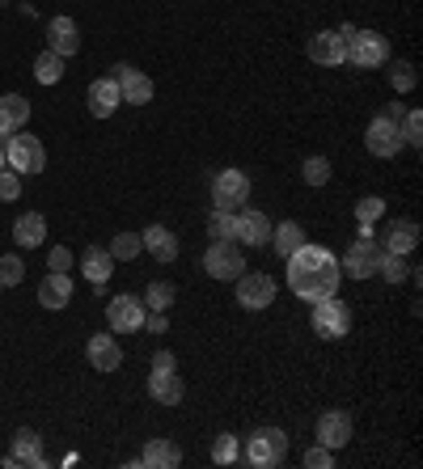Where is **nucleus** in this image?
I'll return each mask as SVG.
<instances>
[{
	"mask_svg": "<svg viewBox=\"0 0 423 469\" xmlns=\"http://www.w3.org/2000/svg\"><path fill=\"white\" fill-rule=\"evenodd\" d=\"M288 288L301 296V301H326V296H338V284H343V271H338V258L326 246H296L288 258Z\"/></svg>",
	"mask_w": 423,
	"mask_h": 469,
	"instance_id": "f257e3e1",
	"label": "nucleus"
},
{
	"mask_svg": "<svg viewBox=\"0 0 423 469\" xmlns=\"http://www.w3.org/2000/svg\"><path fill=\"white\" fill-rule=\"evenodd\" d=\"M377 263H381V241H377V233H373V224H360L352 249H347L343 263H338V271L352 279H373L377 275Z\"/></svg>",
	"mask_w": 423,
	"mask_h": 469,
	"instance_id": "f03ea898",
	"label": "nucleus"
},
{
	"mask_svg": "<svg viewBox=\"0 0 423 469\" xmlns=\"http://www.w3.org/2000/svg\"><path fill=\"white\" fill-rule=\"evenodd\" d=\"M313 334L318 338H326V343H338V338H347L356 326L352 318V304H343L338 296H326V301L313 304Z\"/></svg>",
	"mask_w": 423,
	"mask_h": 469,
	"instance_id": "7ed1b4c3",
	"label": "nucleus"
},
{
	"mask_svg": "<svg viewBox=\"0 0 423 469\" xmlns=\"http://www.w3.org/2000/svg\"><path fill=\"white\" fill-rule=\"evenodd\" d=\"M284 456H288V436L280 428H258L250 431V440H246V461L254 469H275L284 465Z\"/></svg>",
	"mask_w": 423,
	"mask_h": 469,
	"instance_id": "20e7f679",
	"label": "nucleus"
},
{
	"mask_svg": "<svg viewBox=\"0 0 423 469\" xmlns=\"http://www.w3.org/2000/svg\"><path fill=\"white\" fill-rule=\"evenodd\" d=\"M347 64L352 68H381L390 64V39L377 30H352L347 34Z\"/></svg>",
	"mask_w": 423,
	"mask_h": 469,
	"instance_id": "39448f33",
	"label": "nucleus"
},
{
	"mask_svg": "<svg viewBox=\"0 0 423 469\" xmlns=\"http://www.w3.org/2000/svg\"><path fill=\"white\" fill-rule=\"evenodd\" d=\"M4 166L17 169V174H42L47 169V149H42L39 136H4Z\"/></svg>",
	"mask_w": 423,
	"mask_h": 469,
	"instance_id": "423d86ee",
	"label": "nucleus"
},
{
	"mask_svg": "<svg viewBox=\"0 0 423 469\" xmlns=\"http://www.w3.org/2000/svg\"><path fill=\"white\" fill-rule=\"evenodd\" d=\"M203 271H208L212 279H238L241 271H246V254H241V246L229 237V241H212L208 254H203Z\"/></svg>",
	"mask_w": 423,
	"mask_h": 469,
	"instance_id": "0eeeda50",
	"label": "nucleus"
},
{
	"mask_svg": "<svg viewBox=\"0 0 423 469\" xmlns=\"http://www.w3.org/2000/svg\"><path fill=\"white\" fill-rule=\"evenodd\" d=\"M275 279L267 275V271H241L238 275V304L241 309H250V313H258V309H267V304H275Z\"/></svg>",
	"mask_w": 423,
	"mask_h": 469,
	"instance_id": "6e6552de",
	"label": "nucleus"
},
{
	"mask_svg": "<svg viewBox=\"0 0 423 469\" xmlns=\"http://www.w3.org/2000/svg\"><path fill=\"white\" fill-rule=\"evenodd\" d=\"M250 199V178L241 174V169H220L216 178H212V203L225 207V212H238L246 207Z\"/></svg>",
	"mask_w": 423,
	"mask_h": 469,
	"instance_id": "1a4fd4ad",
	"label": "nucleus"
},
{
	"mask_svg": "<svg viewBox=\"0 0 423 469\" xmlns=\"http://www.w3.org/2000/svg\"><path fill=\"white\" fill-rule=\"evenodd\" d=\"M144 301L140 296H131V292H123V296H114L111 304H106V321H111L114 334H136L144 326Z\"/></svg>",
	"mask_w": 423,
	"mask_h": 469,
	"instance_id": "9d476101",
	"label": "nucleus"
},
{
	"mask_svg": "<svg viewBox=\"0 0 423 469\" xmlns=\"http://www.w3.org/2000/svg\"><path fill=\"white\" fill-rule=\"evenodd\" d=\"M305 56L318 68H338V64H347V39L338 30H318L310 39V47H305Z\"/></svg>",
	"mask_w": 423,
	"mask_h": 469,
	"instance_id": "9b49d317",
	"label": "nucleus"
},
{
	"mask_svg": "<svg viewBox=\"0 0 423 469\" xmlns=\"http://www.w3.org/2000/svg\"><path fill=\"white\" fill-rule=\"evenodd\" d=\"M114 85H119V97H123L127 106H148L153 102V77L140 68H131V64H119L111 72Z\"/></svg>",
	"mask_w": 423,
	"mask_h": 469,
	"instance_id": "f8f14e48",
	"label": "nucleus"
},
{
	"mask_svg": "<svg viewBox=\"0 0 423 469\" xmlns=\"http://www.w3.org/2000/svg\"><path fill=\"white\" fill-rule=\"evenodd\" d=\"M364 149L373 152V157H381V161H390V157H398V149H402V131H398L394 119H385V114H377V119L368 123V131H364Z\"/></svg>",
	"mask_w": 423,
	"mask_h": 469,
	"instance_id": "ddd939ff",
	"label": "nucleus"
},
{
	"mask_svg": "<svg viewBox=\"0 0 423 469\" xmlns=\"http://www.w3.org/2000/svg\"><path fill=\"white\" fill-rule=\"evenodd\" d=\"M233 241L238 246H263V241H271V221L258 207H238L233 212Z\"/></svg>",
	"mask_w": 423,
	"mask_h": 469,
	"instance_id": "4468645a",
	"label": "nucleus"
},
{
	"mask_svg": "<svg viewBox=\"0 0 423 469\" xmlns=\"http://www.w3.org/2000/svg\"><path fill=\"white\" fill-rule=\"evenodd\" d=\"M85 356H89V364H94V373H119V364H123V347H119L114 334H89Z\"/></svg>",
	"mask_w": 423,
	"mask_h": 469,
	"instance_id": "2eb2a0df",
	"label": "nucleus"
},
{
	"mask_svg": "<svg viewBox=\"0 0 423 469\" xmlns=\"http://www.w3.org/2000/svg\"><path fill=\"white\" fill-rule=\"evenodd\" d=\"M313 436H318L322 448L338 453L343 444L352 440V414H347V410H326L322 419H318V431H313Z\"/></svg>",
	"mask_w": 423,
	"mask_h": 469,
	"instance_id": "dca6fc26",
	"label": "nucleus"
},
{
	"mask_svg": "<svg viewBox=\"0 0 423 469\" xmlns=\"http://www.w3.org/2000/svg\"><path fill=\"white\" fill-rule=\"evenodd\" d=\"M47 51H56V56H76L81 51V30L72 17H51L47 22Z\"/></svg>",
	"mask_w": 423,
	"mask_h": 469,
	"instance_id": "f3484780",
	"label": "nucleus"
},
{
	"mask_svg": "<svg viewBox=\"0 0 423 469\" xmlns=\"http://www.w3.org/2000/svg\"><path fill=\"white\" fill-rule=\"evenodd\" d=\"M415 246H419V224L415 221H390L385 224V233H381V249H385V254H402V258H407Z\"/></svg>",
	"mask_w": 423,
	"mask_h": 469,
	"instance_id": "a211bd4d",
	"label": "nucleus"
},
{
	"mask_svg": "<svg viewBox=\"0 0 423 469\" xmlns=\"http://www.w3.org/2000/svg\"><path fill=\"white\" fill-rule=\"evenodd\" d=\"M119 106H123V97H119L114 77H98V81L89 85V114H94V119H111Z\"/></svg>",
	"mask_w": 423,
	"mask_h": 469,
	"instance_id": "6ab92c4d",
	"label": "nucleus"
},
{
	"mask_svg": "<svg viewBox=\"0 0 423 469\" xmlns=\"http://www.w3.org/2000/svg\"><path fill=\"white\" fill-rule=\"evenodd\" d=\"M72 301V279L68 271H47L39 284V304L42 309H64Z\"/></svg>",
	"mask_w": 423,
	"mask_h": 469,
	"instance_id": "aec40b11",
	"label": "nucleus"
},
{
	"mask_svg": "<svg viewBox=\"0 0 423 469\" xmlns=\"http://www.w3.org/2000/svg\"><path fill=\"white\" fill-rule=\"evenodd\" d=\"M81 275L94 284V288H106V279L114 275V258H111V249H102V246H89L81 254Z\"/></svg>",
	"mask_w": 423,
	"mask_h": 469,
	"instance_id": "412c9836",
	"label": "nucleus"
},
{
	"mask_svg": "<svg viewBox=\"0 0 423 469\" xmlns=\"http://www.w3.org/2000/svg\"><path fill=\"white\" fill-rule=\"evenodd\" d=\"M30 123V102L22 94H4L0 97V136H14V131H26Z\"/></svg>",
	"mask_w": 423,
	"mask_h": 469,
	"instance_id": "4be33fe9",
	"label": "nucleus"
},
{
	"mask_svg": "<svg viewBox=\"0 0 423 469\" xmlns=\"http://www.w3.org/2000/svg\"><path fill=\"white\" fill-rule=\"evenodd\" d=\"M148 398L161 401V406H178V401L186 398V385L178 373H148Z\"/></svg>",
	"mask_w": 423,
	"mask_h": 469,
	"instance_id": "5701e85b",
	"label": "nucleus"
},
{
	"mask_svg": "<svg viewBox=\"0 0 423 469\" xmlns=\"http://www.w3.org/2000/svg\"><path fill=\"white\" fill-rule=\"evenodd\" d=\"M140 241L157 263H174V258H178V237L169 233L166 224H148V229L140 233Z\"/></svg>",
	"mask_w": 423,
	"mask_h": 469,
	"instance_id": "b1692460",
	"label": "nucleus"
},
{
	"mask_svg": "<svg viewBox=\"0 0 423 469\" xmlns=\"http://www.w3.org/2000/svg\"><path fill=\"white\" fill-rule=\"evenodd\" d=\"M140 465L144 469H178L183 465V448L174 440H148L140 453Z\"/></svg>",
	"mask_w": 423,
	"mask_h": 469,
	"instance_id": "393cba45",
	"label": "nucleus"
},
{
	"mask_svg": "<svg viewBox=\"0 0 423 469\" xmlns=\"http://www.w3.org/2000/svg\"><path fill=\"white\" fill-rule=\"evenodd\" d=\"M17 461V465H34V469H42L47 465V456H42V440H39V431H30V428H22L14 436V453H9Z\"/></svg>",
	"mask_w": 423,
	"mask_h": 469,
	"instance_id": "a878e982",
	"label": "nucleus"
},
{
	"mask_svg": "<svg viewBox=\"0 0 423 469\" xmlns=\"http://www.w3.org/2000/svg\"><path fill=\"white\" fill-rule=\"evenodd\" d=\"M14 241L22 249H34L47 241V221H42L39 212H26V216H17L14 221Z\"/></svg>",
	"mask_w": 423,
	"mask_h": 469,
	"instance_id": "bb28decb",
	"label": "nucleus"
},
{
	"mask_svg": "<svg viewBox=\"0 0 423 469\" xmlns=\"http://www.w3.org/2000/svg\"><path fill=\"white\" fill-rule=\"evenodd\" d=\"M271 246H275V254H280V258H288L296 246H305V229H301L296 221L271 224Z\"/></svg>",
	"mask_w": 423,
	"mask_h": 469,
	"instance_id": "cd10ccee",
	"label": "nucleus"
},
{
	"mask_svg": "<svg viewBox=\"0 0 423 469\" xmlns=\"http://www.w3.org/2000/svg\"><path fill=\"white\" fill-rule=\"evenodd\" d=\"M59 77H64V56H56V51H42V56L34 59V81H39V85H56Z\"/></svg>",
	"mask_w": 423,
	"mask_h": 469,
	"instance_id": "c85d7f7f",
	"label": "nucleus"
},
{
	"mask_svg": "<svg viewBox=\"0 0 423 469\" xmlns=\"http://www.w3.org/2000/svg\"><path fill=\"white\" fill-rule=\"evenodd\" d=\"M385 77H390V85H394L398 94H410V89L419 85V72H415V64H410V59H398V64H390V68H385Z\"/></svg>",
	"mask_w": 423,
	"mask_h": 469,
	"instance_id": "c756f323",
	"label": "nucleus"
},
{
	"mask_svg": "<svg viewBox=\"0 0 423 469\" xmlns=\"http://www.w3.org/2000/svg\"><path fill=\"white\" fill-rule=\"evenodd\" d=\"M144 309H153V313H166L169 304H174V284H161V279H153L148 288H144Z\"/></svg>",
	"mask_w": 423,
	"mask_h": 469,
	"instance_id": "7c9ffc66",
	"label": "nucleus"
},
{
	"mask_svg": "<svg viewBox=\"0 0 423 469\" xmlns=\"http://www.w3.org/2000/svg\"><path fill=\"white\" fill-rule=\"evenodd\" d=\"M407 271H410V266L402 263V254H385V249H381L377 275L385 279V284H402V279H407Z\"/></svg>",
	"mask_w": 423,
	"mask_h": 469,
	"instance_id": "2f4dec72",
	"label": "nucleus"
},
{
	"mask_svg": "<svg viewBox=\"0 0 423 469\" xmlns=\"http://www.w3.org/2000/svg\"><path fill=\"white\" fill-rule=\"evenodd\" d=\"M238 448H241V440L233 431H225V436H216V444H212V461L216 465H233L238 461Z\"/></svg>",
	"mask_w": 423,
	"mask_h": 469,
	"instance_id": "473e14b6",
	"label": "nucleus"
},
{
	"mask_svg": "<svg viewBox=\"0 0 423 469\" xmlns=\"http://www.w3.org/2000/svg\"><path fill=\"white\" fill-rule=\"evenodd\" d=\"M144 249V241H140V233H119L111 241V258H123V263H131L136 254Z\"/></svg>",
	"mask_w": 423,
	"mask_h": 469,
	"instance_id": "72a5a7b5",
	"label": "nucleus"
},
{
	"mask_svg": "<svg viewBox=\"0 0 423 469\" xmlns=\"http://www.w3.org/2000/svg\"><path fill=\"white\" fill-rule=\"evenodd\" d=\"M398 131H402V144H410V149H419V144H423V114H419V111L402 114V123H398Z\"/></svg>",
	"mask_w": 423,
	"mask_h": 469,
	"instance_id": "f704fd0d",
	"label": "nucleus"
},
{
	"mask_svg": "<svg viewBox=\"0 0 423 469\" xmlns=\"http://www.w3.org/2000/svg\"><path fill=\"white\" fill-rule=\"evenodd\" d=\"M301 178L310 182V186H326V182H330V161H326V157H310V161L301 166Z\"/></svg>",
	"mask_w": 423,
	"mask_h": 469,
	"instance_id": "c9c22d12",
	"label": "nucleus"
},
{
	"mask_svg": "<svg viewBox=\"0 0 423 469\" xmlns=\"http://www.w3.org/2000/svg\"><path fill=\"white\" fill-rule=\"evenodd\" d=\"M22 275H26L22 258H17V254H0V288H14V284H22Z\"/></svg>",
	"mask_w": 423,
	"mask_h": 469,
	"instance_id": "e433bc0d",
	"label": "nucleus"
},
{
	"mask_svg": "<svg viewBox=\"0 0 423 469\" xmlns=\"http://www.w3.org/2000/svg\"><path fill=\"white\" fill-rule=\"evenodd\" d=\"M385 216V199L381 194H364L360 203H356V221L360 224H373V221H381Z\"/></svg>",
	"mask_w": 423,
	"mask_h": 469,
	"instance_id": "4c0bfd02",
	"label": "nucleus"
},
{
	"mask_svg": "<svg viewBox=\"0 0 423 469\" xmlns=\"http://www.w3.org/2000/svg\"><path fill=\"white\" fill-rule=\"evenodd\" d=\"M208 233H212V241H229V237H233V212L216 207L212 221H208Z\"/></svg>",
	"mask_w": 423,
	"mask_h": 469,
	"instance_id": "58836bf2",
	"label": "nucleus"
},
{
	"mask_svg": "<svg viewBox=\"0 0 423 469\" xmlns=\"http://www.w3.org/2000/svg\"><path fill=\"white\" fill-rule=\"evenodd\" d=\"M17 194H22V174H17V169H0V199H4V203H14Z\"/></svg>",
	"mask_w": 423,
	"mask_h": 469,
	"instance_id": "ea45409f",
	"label": "nucleus"
},
{
	"mask_svg": "<svg viewBox=\"0 0 423 469\" xmlns=\"http://www.w3.org/2000/svg\"><path fill=\"white\" fill-rule=\"evenodd\" d=\"M305 465H310V469H330V465H335V453L318 444V448H310V453H305Z\"/></svg>",
	"mask_w": 423,
	"mask_h": 469,
	"instance_id": "a19ab883",
	"label": "nucleus"
},
{
	"mask_svg": "<svg viewBox=\"0 0 423 469\" xmlns=\"http://www.w3.org/2000/svg\"><path fill=\"white\" fill-rule=\"evenodd\" d=\"M140 330L166 334V330H169V318H166V313H153V309H148V313H144V326H140Z\"/></svg>",
	"mask_w": 423,
	"mask_h": 469,
	"instance_id": "79ce46f5",
	"label": "nucleus"
},
{
	"mask_svg": "<svg viewBox=\"0 0 423 469\" xmlns=\"http://www.w3.org/2000/svg\"><path fill=\"white\" fill-rule=\"evenodd\" d=\"M47 266H51V271H68V266H72V254H68L64 246H56L51 254H47Z\"/></svg>",
	"mask_w": 423,
	"mask_h": 469,
	"instance_id": "37998d69",
	"label": "nucleus"
},
{
	"mask_svg": "<svg viewBox=\"0 0 423 469\" xmlns=\"http://www.w3.org/2000/svg\"><path fill=\"white\" fill-rule=\"evenodd\" d=\"M153 368H157V373H174V368H178L174 351H157V356H153Z\"/></svg>",
	"mask_w": 423,
	"mask_h": 469,
	"instance_id": "c03bdc74",
	"label": "nucleus"
},
{
	"mask_svg": "<svg viewBox=\"0 0 423 469\" xmlns=\"http://www.w3.org/2000/svg\"><path fill=\"white\" fill-rule=\"evenodd\" d=\"M402 102H390V106H385V119H394V123H402Z\"/></svg>",
	"mask_w": 423,
	"mask_h": 469,
	"instance_id": "a18cd8bd",
	"label": "nucleus"
},
{
	"mask_svg": "<svg viewBox=\"0 0 423 469\" xmlns=\"http://www.w3.org/2000/svg\"><path fill=\"white\" fill-rule=\"evenodd\" d=\"M0 169H4V144H0Z\"/></svg>",
	"mask_w": 423,
	"mask_h": 469,
	"instance_id": "49530a36",
	"label": "nucleus"
}]
</instances>
